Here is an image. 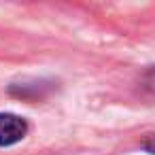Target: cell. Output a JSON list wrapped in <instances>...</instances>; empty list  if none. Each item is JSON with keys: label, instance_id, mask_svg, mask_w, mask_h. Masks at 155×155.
<instances>
[{"label": "cell", "instance_id": "cell-1", "mask_svg": "<svg viewBox=\"0 0 155 155\" xmlns=\"http://www.w3.org/2000/svg\"><path fill=\"white\" fill-rule=\"evenodd\" d=\"M28 132V123L11 113H0V147H11L19 142Z\"/></svg>", "mask_w": 155, "mask_h": 155}, {"label": "cell", "instance_id": "cell-2", "mask_svg": "<svg viewBox=\"0 0 155 155\" xmlns=\"http://www.w3.org/2000/svg\"><path fill=\"white\" fill-rule=\"evenodd\" d=\"M142 147H144V149H147L149 153H153V155H155V138H151V140H147V142H144Z\"/></svg>", "mask_w": 155, "mask_h": 155}]
</instances>
